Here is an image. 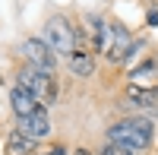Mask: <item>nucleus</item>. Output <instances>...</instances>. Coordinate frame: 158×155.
<instances>
[{
  "mask_svg": "<svg viewBox=\"0 0 158 155\" xmlns=\"http://www.w3.org/2000/svg\"><path fill=\"white\" fill-rule=\"evenodd\" d=\"M41 41L54 51V54H63V57H70L73 51L79 48L76 29H73V22L67 16H51L44 22V38H41Z\"/></svg>",
  "mask_w": 158,
  "mask_h": 155,
  "instance_id": "obj_2",
  "label": "nucleus"
},
{
  "mask_svg": "<svg viewBox=\"0 0 158 155\" xmlns=\"http://www.w3.org/2000/svg\"><path fill=\"white\" fill-rule=\"evenodd\" d=\"M10 105H13V114H16V117H29L35 108H41V105H38V98H35L25 86H19V82L10 89Z\"/></svg>",
  "mask_w": 158,
  "mask_h": 155,
  "instance_id": "obj_6",
  "label": "nucleus"
},
{
  "mask_svg": "<svg viewBox=\"0 0 158 155\" xmlns=\"http://www.w3.org/2000/svg\"><path fill=\"white\" fill-rule=\"evenodd\" d=\"M6 146H10V152H13V155H32L38 143H35V139H29L25 133L13 130V133H10V143H6Z\"/></svg>",
  "mask_w": 158,
  "mask_h": 155,
  "instance_id": "obj_10",
  "label": "nucleus"
},
{
  "mask_svg": "<svg viewBox=\"0 0 158 155\" xmlns=\"http://www.w3.org/2000/svg\"><path fill=\"white\" fill-rule=\"evenodd\" d=\"M101 155H133V149H127L120 143H108V146L101 149Z\"/></svg>",
  "mask_w": 158,
  "mask_h": 155,
  "instance_id": "obj_11",
  "label": "nucleus"
},
{
  "mask_svg": "<svg viewBox=\"0 0 158 155\" xmlns=\"http://www.w3.org/2000/svg\"><path fill=\"white\" fill-rule=\"evenodd\" d=\"M16 130L19 133H25L29 139H44V136H51V117H48V108L41 105V108H35L29 117H16Z\"/></svg>",
  "mask_w": 158,
  "mask_h": 155,
  "instance_id": "obj_5",
  "label": "nucleus"
},
{
  "mask_svg": "<svg viewBox=\"0 0 158 155\" xmlns=\"http://www.w3.org/2000/svg\"><path fill=\"white\" fill-rule=\"evenodd\" d=\"M155 139V127L146 117H127V120H117L111 130H108V143H120L127 149H149Z\"/></svg>",
  "mask_w": 158,
  "mask_h": 155,
  "instance_id": "obj_1",
  "label": "nucleus"
},
{
  "mask_svg": "<svg viewBox=\"0 0 158 155\" xmlns=\"http://www.w3.org/2000/svg\"><path fill=\"white\" fill-rule=\"evenodd\" d=\"M16 82L25 86V89L38 98V105H44V108L57 101V92H60V89H57L54 73H41V70H35V67H25V70H19Z\"/></svg>",
  "mask_w": 158,
  "mask_h": 155,
  "instance_id": "obj_3",
  "label": "nucleus"
},
{
  "mask_svg": "<svg viewBox=\"0 0 158 155\" xmlns=\"http://www.w3.org/2000/svg\"><path fill=\"white\" fill-rule=\"evenodd\" d=\"M146 22H149V25H158V13H155V10H149V16H146Z\"/></svg>",
  "mask_w": 158,
  "mask_h": 155,
  "instance_id": "obj_12",
  "label": "nucleus"
},
{
  "mask_svg": "<svg viewBox=\"0 0 158 155\" xmlns=\"http://www.w3.org/2000/svg\"><path fill=\"white\" fill-rule=\"evenodd\" d=\"M19 54L29 60V67L41 70V73H54L57 70V54L41 41V38H25V41L19 44Z\"/></svg>",
  "mask_w": 158,
  "mask_h": 155,
  "instance_id": "obj_4",
  "label": "nucleus"
},
{
  "mask_svg": "<svg viewBox=\"0 0 158 155\" xmlns=\"http://www.w3.org/2000/svg\"><path fill=\"white\" fill-rule=\"evenodd\" d=\"M67 67H70V73H73V76H79V79H85V76H92V73H95V57H92L89 51L76 48L73 54L67 57Z\"/></svg>",
  "mask_w": 158,
  "mask_h": 155,
  "instance_id": "obj_8",
  "label": "nucleus"
},
{
  "mask_svg": "<svg viewBox=\"0 0 158 155\" xmlns=\"http://www.w3.org/2000/svg\"><path fill=\"white\" fill-rule=\"evenodd\" d=\"M73 155H92V152H89V149H76Z\"/></svg>",
  "mask_w": 158,
  "mask_h": 155,
  "instance_id": "obj_14",
  "label": "nucleus"
},
{
  "mask_svg": "<svg viewBox=\"0 0 158 155\" xmlns=\"http://www.w3.org/2000/svg\"><path fill=\"white\" fill-rule=\"evenodd\" d=\"M44 155H67V152H63L60 146H54V149H51V152H44Z\"/></svg>",
  "mask_w": 158,
  "mask_h": 155,
  "instance_id": "obj_13",
  "label": "nucleus"
},
{
  "mask_svg": "<svg viewBox=\"0 0 158 155\" xmlns=\"http://www.w3.org/2000/svg\"><path fill=\"white\" fill-rule=\"evenodd\" d=\"M155 79H158V63H155V60H146V63H139L136 70H130V86L152 89Z\"/></svg>",
  "mask_w": 158,
  "mask_h": 155,
  "instance_id": "obj_9",
  "label": "nucleus"
},
{
  "mask_svg": "<svg viewBox=\"0 0 158 155\" xmlns=\"http://www.w3.org/2000/svg\"><path fill=\"white\" fill-rule=\"evenodd\" d=\"M155 95H158V89H155Z\"/></svg>",
  "mask_w": 158,
  "mask_h": 155,
  "instance_id": "obj_15",
  "label": "nucleus"
},
{
  "mask_svg": "<svg viewBox=\"0 0 158 155\" xmlns=\"http://www.w3.org/2000/svg\"><path fill=\"white\" fill-rule=\"evenodd\" d=\"M130 51H133V38H130V32L123 29L120 22H114V41H111V51H108V60L111 63H120V60H127Z\"/></svg>",
  "mask_w": 158,
  "mask_h": 155,
  "instance_id": "obj_7",
  "label": "nucleus"
}]
</instances>
